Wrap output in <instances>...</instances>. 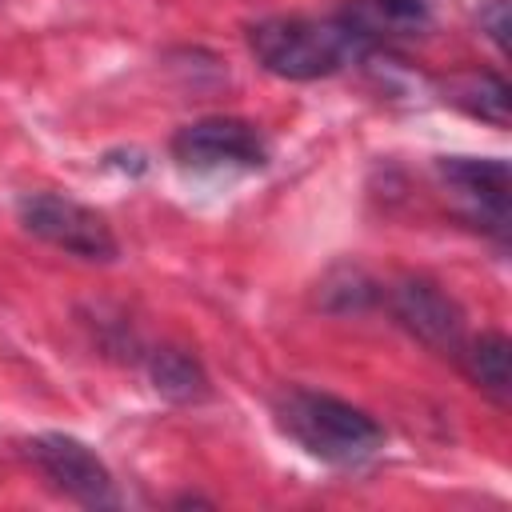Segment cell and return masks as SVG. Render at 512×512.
I'll list each match as a JSON object with an SVG mask.
<instances>
[{"instance_id": "1", "label": "cell", "mask_w": 512, "mask_h": 512, "mask_svg": "<svg viewBox=\"0 0 512 512\" xmlns=\"http://www.w3.org/2000/svg\"><path fill=\"white\" fill-rule=\"evenodd\" d=\"M276 416L304 452L328 464H360L384 444V428L364 408L316 388H288L276 400Z\"/></svg>"}, {"instance_id": "2", "label": "cell", "mask_w": 512, "mask_h": 512, "mask_svg": "<svg viewBox=\"0 0 512 512\" xmlns=\"http://www.w3.org/2000/svg\"><path fill=\"white\" fill-rule=\"evenodd\" d=\"M248 44L256 60L284 80H320L368 52L340 16L336 20L272 16L248 28Z\"/></svg>"}, {"instance_id": "3", "label": "cell", "mask_w": 512, "mask_h": 512, "mask_svg": "<svg viewBox=\"0 0 512 512\" xmlns=\"http://www.w3.org/2000/svg\"><path fill=\"white\" fill-rule=\"evenodd\" d=\"M20 220L32 236L84 256V260H112L116 256V236L108 228V220L92 208H84L80 200L56 196V192H32L20 200Z\"/></svg>"}, {"instance_id": "4", "label": "cell", "mask_w": 512, "mask_h": 512, "mask_svg": "<svg viewBox=\"0 0 512 512\" xmlns=\"http://www.w3.org/2000/svg\"><path fill=\"white\" fill-rule=\"evenodd\" d=\"M28 460L64 492L72 496L76 504L84 508H116V484H112V472L104 468V460L80 444L76 436H64V432H44L36 440H28Z\"/></svg>"}, {"instance_id": "5", "label": "cell", "mask_w": 512, "mask_h": 512, "mask_svg": "<svg viewBox=\"0 0 512 512\" xmlns=\"http://www.w3.org/2000/svg\"><path fill=\"white\" fill-rule=\"evenodd\" d=\"M440 180L452 192L456 212L492 232L496 240L508 236V192H512V176L504 160H476V156H444L440 164Z\"/></svg>"}, {"instance_id": "6", "label": "cell", "mask_w": 512, "mask_h": 512, "mask_svg": "<svg viewBox=\"0 0 512 512\" xmlns=\"http://www.w3.org/2000/svg\"><path fill=\"white\" fill-rule=\"evenodd\" d=\"M172 152L188 168H264L268 160L264 136L236 116H208L184 124L172 136Z\"/></svg>"}, {"instance_id": "7", "label": "cell", "mask_w": 512, "mask_h": 512, "mask_svg": "<svg viewBox=\"0 0 512 512\" xmlns=\"http://www.w3.org/2000/svg\"><path fill=\"white\" fill-rule=\"evenodd\" d=\"M392 312L396 320L416 336L424 340L428 348L444 352V356H460L468 332H464V312L452 296H444L432 280H420V276H408L392 288Z\"/></svg>"}, {"instance_id": "8", "label": "cell", "mask_w": 512, "mask_h": 512, "mask_svg": "<svg viewBox=\"0 0 512 512\" xmlns=\"http://www.w3.org/2000/svg\"><path fill=\"white\" fill-rule=\"evenodd\" d=\"M432 0H352L340 16L364 48L384 44L388 36H412L428 24Z\"/></svg>"}, {"instance_id": "9", "label": "cell", "mask_w": 512, "mask_h": 512, "mask_svg": "<svg viewBox=\"0 0 512 512\" xmlns=\"http://www.w3.org/2000/svg\"><path fill=\"white\" fill-rule=\"evenodd\" d=\"M464 372L480 384V392H488L496 404H508L512 396V344L500 332H484L464 340L460 348Z\"/></svg>"}, {"instance_id": "10", "label": "cell", "mask_w": 512, "mask_h": 512, "mask_svg": "<svg viewBox=\"0 0 512 512\" xmlns=\"http://www.w3.org/2000/svg\"><path fill=\"white\" fill-rule=\"evenodd\" d=\"M448 100L464 112L504 128L508 124V84L496 72H460L448 80Z\"/></svg>"}, {"instance_id": "11", "label": "cell", "mask_w": 512, "mask_h": 512, "mask_svg": "<svg viewBox=\"0 0 512 512\" xmlns=\"http://www.w3.org/2000/svg\"><path fill=\"white\" fill-rule=\"evenodd\" d=\"M152 384L168 400H184V404L208 396V376L196 364V356L184 352V348H156V356H152Z\"/></svg>"}, {"instance_id": "12", "label": "cell", "mask_w": 512, "mask_h": 512, "mask_svg": "<svg viewBox=\"0 0 512 512\" xmlns=\"http://www.w3.org/2000/svg\"><path fill=\"white\" fill-rule=\"evenodd\" d=\"M480 24L488 28V36L496 40V48H504V32H508V16H504V0H492L488 12H480Z\"/></svg>"}]
</instances>
